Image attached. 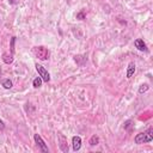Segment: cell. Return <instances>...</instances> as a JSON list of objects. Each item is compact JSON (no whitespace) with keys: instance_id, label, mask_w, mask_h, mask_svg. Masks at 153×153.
Returning a JSON list of instances; mask_svg holds the SVG:
<instances>
[{"instance_id":"1","label":"cell","mask_w":153,"mask_h":153,"mask_svg":"<svg viewBox=\"0 0 153 153\" xmlns=\"http://www.w3.org/2000/svg\"><path fill=\"white\" fill-rule=\"evenodd\" d=\"M152 140H153V129H152V128L147 129V131L144 132V133L138 134V135L135 136V139H134L135 144H138V145L147 144V142H151Z\"/></svg>"},{"instance_id":"2","label":"cell","mask_w":153,"mask_h":153,"mask_svg":"<svg viewBox=\"0 0 153 153\" xmlns=\"http://www.w3.org/2000/svg\"><path fill=\"white\" fill-rule=\"evenodd\" d=\"M33 53L34 55L40 59V60H48L49 59V50L46 48V47H42V46H38V47H35L33 49Z\"/></svg>"},{"instance_id":"3","label":"cell","mask_w":153,"mask_h":153,"mask_svg":"<svg viewBox=\"0 0 153 153\" xmlns=\"http://www.w3.org/2000/svg\"><path fill=\"white\" fill-rule=\"evenodd\" d=\"M36 71L38 72V74H40V77L42 78V80L43 81H46V83H49L50 81V74H49V72L43 67V66H41V65H36Z\"/></svg>"},{"instance_id":"4","label":"cell","mask_w":153,"mask_h":153,"mask_svg":"<svg viewBox=\"0 0 153 153\" xmlns=\"http://www.w3.org/2000/svg\"><path fill=\"white\" fill-rule=\"evenodd\" d=\"M34 139H35V142L37 144V146L40 147V149H41L42 152H48V151H49V149H48V146L46 145V142L43 141V139L41 138L40 134H35V135H34Z\"/></svg>"},{"instance_id":"5","label":"cell","mask_w":153,"mask_h":153,"mask_svg":"<svg viewBox=\"0 0 153 153\" xmlns=\"http://www.w3.org/2000/svg\"><path fill=\"white\" fill-rule=\"evenodd\" d=\"M59 142H60V149L62 151V152H65V153H67L68 152V144H67V138L65 136V135H62V134H60L59 135Z\"/></svg>"},{"instance_id":"6","label":"cell","mask_w":153,"mask_h":153,"mask_svg":"<svg viewBox=\"0 0 153 153\" xmlns=\"http://www.w3.org/2000/svg\"><path fill=\"white\" fill-rule=\"evenodd\" d=\"M134 46L140 50V51H146L147 50V47H146V43L144 42V40L141 38H138L134 41Z\"/></svg>"},{"instance_id":"7","label":"cell","mask_w":153,"mask_h":153,"mask_svg":"<svg viewBox=\"0 0 153 153\" xmlns=\"http://www.w3.org/2000/svg\"><path fill=\"white\" fill-rule=\"evenodd\" d=\"M72 145H73V149L77 152L80 149L81 147V138L80 136H73L72 139Z\"/></svg>"},{"instance_id":"8","label":"cell","mask_w":153,"mask_h":153,"mask_svg":"<svg viewBox=\"0 0 153 153\" xmlns=\"http://www.w3.org/2000/svg\"><path fill=\"white\" fill-rule=\"evenodd\" d=\"M135 64L134 62H129V65H128V67H127V78L129 79V78H132V75L135 73Z\"/></svg>"},{"instance_id":"9","label":"cell","mask_w":153,"mask_h":153,"mask_svg":"<svg viewBox=\"0 0 153 153\" xmlns=\"http://www.w3.org/2000/svg\"><path fill=\"white\" fill-rule=\"evenodd\" d=\"M3 61H4L5 64H7V65L12 64L13 62V55L12 54H9V53H4L3 54Z\"/></svg>"},{"instance_id":"10","label":"cell","mask_w":153,"mask_h":153,"mask_svg":"<svg viewBox=\"0 0 153 153\" xmlns=\"http://www.w3.org/2000/svg\"><path fill=\"white\" fill-rule=\"evenodd\" d=\"M42 78L41 77H37V78H35L34 79V81H33V86L35 87V88H38V87H41V85H42Z\"/></svg>"},{"instance_id":"11","label":"cell","mask_w":153,"mask_h":153,"mask_svg":"<svg viewBox=\"0 0 153 153\" xmlns=\"http://www.w3.org/2000/svg\"><path fill=\"white\" fill-rule=\"evenodd\" d=\"M98 142H99V138L97 135L91 136V139H90V145L91 146H96V145H98Z\"/></svg>"},{"instance_id":"12","label":"cell","mask_w":153,"mask_h":153,"mask_svg":"<svg viewBox=\"0 0 153 153\" xmlns=\"http://www.w3.org/2000/svg\"><path fill=\"white\" fill-rule=\"evenodd\" d=\"M3 86H4V88L10 90L13 86V84H12V81L10 79H5V80H3Z\"/></svg>"},{"instance_id":"13","label":"cell","mask_w":153,"mask_h":153,"mask_svg":"<svg viewBox=\"0 0 153 153\" xmlns=\"http://www.w3.org/2000/svg\"><path fill=\"white\" fill-rule=\"evenodd\" d=\"M148 88H149L148 84H142V85L139 87V94H140V95H142V94L147 92V91H148Z\"/></svg>"},{"instance_id":"14","label":"cell","mask_w":153,"mask_h":153,"mask_svg":"<svg viewBox=\"0 0 153 153\" xmlns=\"http://www.w3.org/2000/svg\"><path fill=\"white\" fill-rule=\"evenodd\" d=\"M132 125H133V121L132 120H128L126 123H125V129H127V131H131V127H132Z\"/></svg>"},{"instance_id":"15","label":"cell","mask_w":153,"mask_h":153,"mask_svg":"<svg viewBox=\"0 0 153 153\" xmlns=\"http://www.w3.org/2000/svg\"><path fill=\"white\" fill-rule=\"evenodd\" d=\"M77 18H78V19H80V20H83V19H85V13H84V11H81V12H79V13L77 15Z\"/></svg>"},{"instance_id":"16","label":"cell","mask_w":153,"mask_h":153,"mask_svg":"<svg viewBox=\"0 0 153 153\" xmlns=\"http://www.w3.org/2000/svg\"><path fill=\"white\" fill-rule=\"evenodd\" d=\"M15 41H16V37H12L11 38V54H13V50H15Z\"/></svg>"},{"instance_id":"17","label":"cell","mask_w":153,"mask_h":153,"mask_svg":"<svg viewBox=\"0 0 153 153\" xmlns=\"http://www.w3.org/2000/svg\"><path fill=\"white\" fill-rule=\"evenodd\" d=\"M4 129H5V123L0 120V131H4Z\"/></svg>"},{"instance_id":"18","label":"cell","mask_w":153,"mask_h":153,"mask_svg":"<svg viewBox=\"0 0 153 153\" xmlns=\"http://www.w3.org/2000/svg\"><path fill=\"white\" fill-rule=\"evenodd\" d=\"M9 1H10V4L16 5V4H18V3H19V0H9Z\"/></svg>"}]
</instances>
